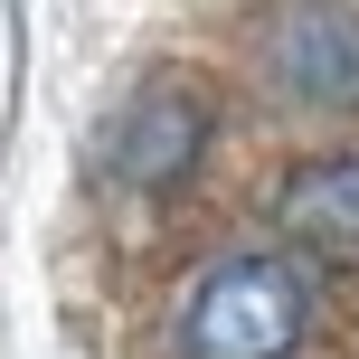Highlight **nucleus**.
<instances>
[{
	"mask_svg": "<svg viewBox=\"0 0 359 359\" xmlns=\"http://www.w3.org/2000/svg\"><path fill=\"white\" fill-rule=\"evenodd\" d=\"M198 151H208V95H198L189 76H151V86L114 114L104 161H114L123 189H170V180L198 170Z\"/></svg>",
	"mask_w": 359,
	"mask_h": 359,
	"instance_id": "obj_2",
	"label": "nucleus"
},
{
	"mask_svg": "<svg viewBox=\"0 0 359 359\" xmlns=\"http://www.w3.org/2000/svg\"><path fill=\"white\" fill-rule=\"evenodd\" d=\"M284 246H303L312 265H359V151H322L284 180L274 198Z\"/></svg>",
	"mask_w": 359,
	"mask_h": 359,
	"instance_id": "obj_4",
	"label": "nucleus"
},
{
	"mask_svg": "<svg viewBox=\"0 0 359 359\" xmlns=\"http://www.w3.org/2000/svg\"><path fill=\"white\" fill-rule=\"evenodd\" d=\"M303 341V284L265 255H227L180 312V359H284Z\"/></svg>",
	"mask_w": 359,
	"mask_h": 359,
	"instance_id": "obj_1",
	"label": "nucleus"
},
{
	"mask_svg": "<svg viewBox=\"0 0 359 359\" xmlns=\"http://www.w3.org/2000/svg\"><path fill=\"white\" fill-rule=\"evenodd\" d=\"M274 76L303 104H359V10L341 0H303L274 19Z\"/></svg>",
	"mask_w": 359,
	"mask_h": 359,
	"instance_id": "obj_3",
	"label": "nucleus"
}]
</instances>
